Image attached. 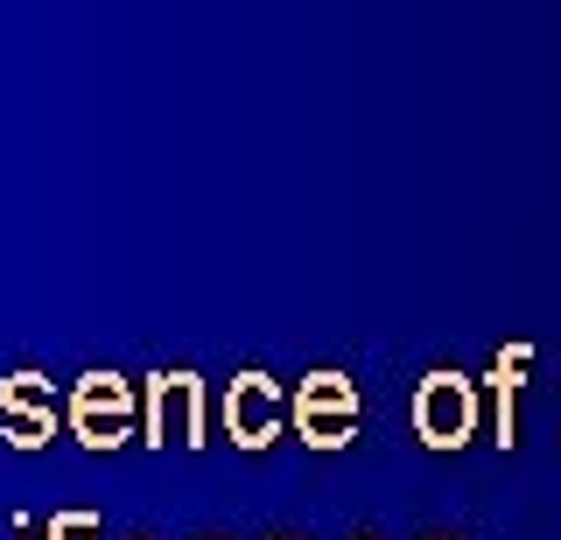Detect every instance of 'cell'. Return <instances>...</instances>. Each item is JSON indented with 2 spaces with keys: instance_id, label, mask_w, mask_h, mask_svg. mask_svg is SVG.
<instances>
[{
  "instance_id": "obj_1",
  "label": "cell",
  "mask_w": 561,
  "mask_h": 540,
  "mask_svg": "<svg viewBox=\"0 0 561 540\" xmlns=\"http://www.w3.org/2000/svg\"><path fill=\"white\" fill-rule=\"evenodd\" d=\"M225 428H232L245 449H260L267 435H280V393L260 372L232 379V393H225Z\"/></svg>"
},
{
  "instance_id": "obj_2",
  "label": "cell",
  "mask_w": 561,
  "mask_h": 540,
  "mask_svg": "<svg viewBox=\"0 0 561 540\" xmlns=\"http://www.w3.org/2000/svg\"><path fill=\"white\" fill-rule=\"evenodd\" d=\"M70 428L84 443H119V428H127V387L113 372H92L78 387V400H70Z\"/></svg>"
},
{
  "instance_id": "obj_3",
  "label": "cell",
  "mask_w": 561,
  "mask_h": 540,
  "mask_svg": "<svg viewBox=\"0 0 561 540\" xmlns=\"http://www.w3.org/2000/svg\"><path fill=\"white\" fill-rule=\"evenodd\" d=\"M421 428H428V443H463L470 400H463V379L456 372H435L428 387H421Z\"/></svg>"
},
{
  "instance_id": "obj_4",
  "label": "cell",
  "mask_w": 561,
  "mask_h": 540,
  "mask_svg": "<svg viewBox=\"0 0 561 540\" xmlns=\"http://www.w3.org/2000/svg\"><path fill=\"white\" fill-rule=\"evenodd\" d=\"M0 407H8L14 414V428H22V435H14V443H43V428L49 422H57V407H49V400H43V387H35V379L22 372V379H14V387L8 393H0Z\"/></svg>"
}]
</instances>
